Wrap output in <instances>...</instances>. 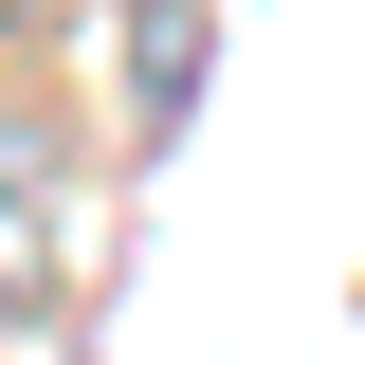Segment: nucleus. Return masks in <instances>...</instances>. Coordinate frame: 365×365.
Masks as SVG:
<instances>
[{
	"label": "nucleus",
	"instance_id": "obj_1",
	"mask_svg": "<svg viewBox=\"0 0 365 365\" xmlns=\"http://www.w3.org/2000/svg\"><path fill=\"white\" fill-rule=\"evenodd\" d=\"M0 311H55V220H37V146L0 128Z\"/></svg>",
	"mask_w": 365,
	"mask_h": 365
}]
</instances>
